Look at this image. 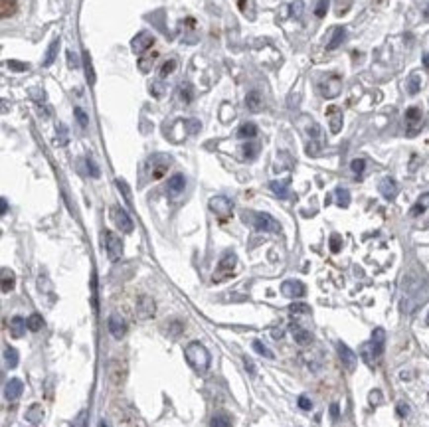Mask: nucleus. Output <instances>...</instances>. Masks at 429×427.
I'll use <instances>...</instances> for the list:
<instances>
[{"label": "nucleus", "mask_w": 429, "mask_h": 427, "mask_svg": "<svg viewBox=\"0 0 429 427\" xmlns=\"http://www.w3.org/2000/svg\"><path fill=\"white\" fill-rule=\"evenodd\" d=\"M184 356H186V362L196 370V372H200V374H204L208 368H210V352L206 350V346L204 344H200V342H190L188 346H186V350H184Z\"/></svg>", "instance_id": "f257e3e1"}, {"label": "nucleus", "mask_w": 429, "mask_h": 427, "mask_svg": "<svg viewBox=\"0 0 429 427\" xmlns=\"http://www.w3.org/2000/svg\"><path fill=\"white\" fill-rule=\"evenodd\" d=\"M243 219L251 221L255 229L259 231H269V233H279L281 231V225L279 221L269 215V214H263V212H243Z\"/></svg>", "instance_id": "f03ea898"}, {"label": "nucleus", "mask_w": 429, "mask_h": 427, "mask_svg": "<svg viewBox=\"0 0 429 427\" xmlns=\"http://www.w3.org/2000/svg\"><path fill=\"white\" fill-rule=\"evenodd\" d=\"M235 265H237V257H235V253H225L221 259H219V263H217V267H215V273H214V277H212V281L214 283H221V281H225V279H229L233 273H235Z\"/></svg>", "instance_id": "7ed1b4c3"}, {"label": "nucleus", "mask_w": 429, "mask_h": 427, "mask_svg": "<svg viewBox=\"0 0 429 427\" xmlns=\"http://www.w3.org/2000/svg\"><path fill=\"white\" fill-rule=\"evenodd\" d=\"M109 215H111V221L121 229V233H132L134 223H132L130 215L127 214V210H123L121 206H113L109 210Z\"/></svg>", "instance_id": "20e7f679"}, {"label": "nucleus", "mask_w": 429, "mask_h": 427, "mask_svg": "<svg viewBox=\"0 0 429 427\" xmlns=\"http://www.w3.org/2000/svg\"><path fill=\"white\" fill-rule=\"evenodd\" d=\"M103 245H105L107 255H109L111 261L121 259V255H123V241H121V237H119L117 233L105 229V231H103Z\"/></svg>", "instance_id": "39448f33"}, {"label": "nucleus", "mask_w": 429, "mask_h": 427, "mask_svg": "<svg viewBox=\"0 0 429 427\" xmlns=\"http://www.w3.org/2000/svg\"><path fill=\"white\" fill-rule=\"evenodd\" d=\"M210 210L212 214H215V217H219L221 221H225L227 217H231V212H233V204L225 198V196H214L210 200Z\"/></svg>", "instance_id": "423d86ee"}, {"label": "nucleus", "mask_w": 429, "mask_h": 427, "mask_svg": "<svg viewBox=\"0 0 429 427\" xmlns=\"http://www.w3.org/2000/svg\"><path fill=\"white\" fill-rule=\"evenodd\" d=\"M107 378H109L115 385L123 384L125 378H127V364H125V360H121V358H111L109 364H107Z\"/></svg>", "instance_id": "0eeeda50"}, {"label": "nucleus", "mask_w": 429, "mask_h": 427, "mask_svg": "<svg viewBox=\"0 0 429 427\" xmlns=\"http://www.w3.org/2000/svg\"><path fill=\"white\" fill-rule=\"evenodd\" d=\"M340 85H342V79L338 73H328L320 83H318V89L324 97H336L340 93Z\"/></svg>", "instance_id": "6e6552de"}, {"label": "nucleus", "mask_w": 429, "mask_h": 427, "mask_svg": "<svg viewBox=\"0 0 429 427\" xmlns=\"http://www.w3.org/2000/svg\"><path fill=\"white\" fill-rule=\"evenodd\" d=\"M154 310H156V304H154V300H152L148 295H140V297L136 299L134 312H136L138 318L146 320V318H150V316L154 314Z\"/></svg>", "instance_id": "1a4fd4ad"}, {"label": "nucleus", "mask_w": 429, "mask_h": 427, "mask_svg": "<svg viewBox=\"0 0 429 427\" xmlns=\"http://www.w3.org/2000/svg\"><path fill=\"white\" fill-rule=\"evenodd\" d=\"M152 43H154V36H152L150 32H138V34L132 38V42H130V49H132L134 53H142V51H146Z\"/></svg>", "instance_id": "9d476101"}, {"label": "nucleus", "mask_w": 429, "mask_h": 427, "mask_svg": "<svg viewBox=\"0 0 429 427\" xmlns=\"http://www.w3.org/2000/svg\"><path fill=\"white\" fill-rule=\"evenodd\" d=\"M281 293H283L285 297H289V299H300V297H304L306 289H304V285H302L300 281L289 279V281H285V283L281 285Z\"/></svg>", "instance_id": "9b49d317"}, {"label": "nucleus", "mask_w": 429, "mask_h": 427, "mask_svg": "<svg viewBox=\"0 0 429 427\" xmlns=\"http://www.w3.org/2000/svg\"><path fill=\"white\" fill-rule=\"evenodd\" d=\"M405 123H407V134H415L421 127V109L409 107L405 111Z\"/></svg>", "instance_id": "f8f14e48"}, {"label": "nucleus", "mask_w": 429, "mask_h": 427, "mask_svg": "<svg viewBox=\"0 0 429 427\" xmlns=\"http://www.w3.org/2000/svg\"><path fill=\"white\" fill-rule=\"evenodd\" d=\"M326 117H328V125H330V132H340L342 128V111L336 105H330L326 109Z\"/></svg>", "instance_id": "ddd939ff"}, {"label": "nucleus", "mask_w": 429, "mask_h": 427, "mask_svg": "<svg viewBox=\"0 0 429 427\" xmlns=\"http://www.w3.org/2000/svg\"><path fill=\"white\" fill-rule=\"evenodd\" d=\"M378 188H380V192H382V196H384L386 200H393V198L397 196V184H395V180L389 178V176L382 178Z\"/></svg>", "instance_id": "4468645a"}, {"label": "nucleus", "mask_w": 429, "mask_h": 427, "mask_svg": "<svg viewBox=\"0 0 429 427\" xmlns=\"http://www.w3.org/2000/svg\"><path fill=\"white\" fill-rule=\"evenodd\" d=\"M22 389H24L22 382L18 378H12V380H8V384L4 387V395H6L8 401H14V399H18L22 395Z\"/></svg>", "instance_id": "2eb2a0df"}, {"label": "nucleus", "mask_w": 429, "mask_h": 427, "mask_svg": "<svg viewBox=\"0 0 429 427\" xmlns=\"http://www.w3.org/2000/svg\"><path fill=\"white\" fill-rule=\"evenodd\" d=\"M109 332L115 336V338H123L125 332H127V324H125V318H121L119 314H113L109 318Z\"/></svg>", "instance_id": "dca6fc26"}, {"label": "nucleus", "mask_w": 429, "mask_h": 427, "mask_svg": "<svg viewBox=\"0 0 429 427\" xmlns=\"http://www.w3.org/2000/svg\"><path fill=\"white\" fill-rule=\"evenodd\" d=\"M184 188H186V178H184V174H174V176L168 178V184H166L168 194L176 196V194L184 192Z\"/></svg>", "instance_id": "f3484780"}, {"label": "nucleus", "mask_w": 429, "mask_h": 427, "mask_svg": "<svg viewBox=\"0 0 429 427\" xmlns=\"http://www.w3.org/2000/svg\"><path fill=\"white\" fill-rule=\"evenodd\" d=\"M338 356H340V360H342V364L348 368V370H354L356 368V354L346 346V344H338Z\"/></svg>", "instance_id": "a211bd4d"}, {"label": "nucleus", "mask_w": 429, "mask_h": 427, "mask_svg": "<svg viewBox=\"0 0 429 427\" xmlns=\"http://www.w3.org/2000/svg\"><path fill=\"white\" fill-rule=\"evenodd\" d=\"M291 332H293L295 342L300 344V346H308V344L312 342V334H310L306 328H300L299 324H293V326H291Z\"/></svg>", "instance_id": "6ab92c4d"}, {"label": "nucleus", "mask_w": 429, "mask_h": 427, "mask_svg": "<svg viewBox=\"0 0 429 427\" xmlns=\"http://www.w3.org/2000/svg\"><path fill=\"white\" fill-rule=\"evenodd\" d=\"M26 328H28V320H24L22 316H12L10 318V332H12V336L20 338L26 332Z\"/></svg>", "instance_id": "aec40b11"}, {"label": "nucleus", "mask_w": 429, "mask_h": 427, "mask_svg": "<svg viewBox=\"0 0 429 427\" xmlns=\"http://www.w3.org/2000/svg\"><path fill=\"white\" fill-rule=\"evenodd\" d=\"M18 12V0H0V14L2 18H10Z\"/></svg>", "instance_id": "412c9836"}, {"label": "nucleus", "mask_w": 429, "mask_h": 427, "mask_svg": "<svg viewBox=\"0 0 429 427\" xmlns=\"http://www.w3.org/2000/svg\"><path fill=\"white\" fill-rule=\"evenodd\" d=\"M344 38H346V30H344L342 26H336L334 32H332V38H330V42H328V49H336V47L344 42Z\"/></svg>", "instance_id": "4be33fe9"}, {"label": "nucleus", "mask_w": 429, "mask_h": 427, "mask_svg": "<svg viewBox=\"0 0 429 427\" xmlns=\"http://www.w3.org/2000/svg\"><path fill=\"white\" fill-rule=\"evenodd\" d=\"M57 51H59V38H55V40L49 43L47 51H45V57H43V65H45V67H47V65H51V63L55 61V57H57Z\"/></svg>", "instance_id": "5701e85b"}, {"label": "nucleus", "mask_w": 429, "mask_h": 427, "mask_svg": "<svg viewBox=\"0 0 429 427\" xmlns=\"http://www.w3.org/2000/svg\"><path fill=\"white\" fill-rule=\"evenodd\" d=\"M245 107L249 111H259L261 109V95L259 91H249L247 97H245Z\"/></svg>", "instance_id": "b1692460"}, {"label": "nucleus", "mask_w": 429, "mask_h": 427, "mask_svg": "<svg viewBox=\"0 0 429 427\" xmlns=\"http://www.w3.org/2000/svg\"><path fill=\"white\" fill-rule=\"evenodd\" d=\"M42 417H43V409H42L40 403H34V405L28 407V411H26V419H28V421H32V423H40Z\"/></svg>", "instance_id": "393cba45"}, {"label": "nucleus", "mask_w": 429, "mask_h": 427, "mask_svg": "<svg viewBox=\"0 0 429 427\" xmlns=\"http://www.w3.org/2000/svg\"><path fill=\"white\" fill-rule=\"evenodd\" d=\"M210 427H231V417L227 413H215L210 419Z\"/></svg>", "instance_id": "a878e982"}, {"label": "nucleus", "mask_w": 429, "mask_h": 427, "mask_svg": "<svg viewBox=\"0 0 429 427\" xmlns=\"http://www.w3.org/2000/svg\"><path fill=\"white\" fill-rule=\"evenodd\" d=\"M83 67H85V75H87L89 85H93L95 83V71H93V63H91L89 51H83Z\"/></svg>", "instance_id": "bb28decb"}, {"label": "nucleus", "mask_w": 429, "mask_h": 427, "mask_svg": "<svg viewBox=\"0 0 429 427\" xmlns=\"http://www.w3.org/2000/svg\"><path fill=\"white\" fill-rule=\"evenodd\" d=\"M255 134H257L255 123H243V125L239 127V130H237V136H239V138H253Z\"/></svg>", "instance_id": "cd10ccee"}, {"label": "nucleus", "mask_w": 429, "mask_h": 427, "mask_svg": "<svg viewBox=\"0 0 429 427\" xmlns=\"http://www.w3.org/2000/svg\"><path fill=\"white\" fill-rule=\"evenodd\" d=\"M156 57H158L156 51H154V53H148V55H144V57H140V59H138V69H140L142 73H148V71L152 69V63H154Z\"/></svg>", "instance_id": "c85d7f7f"}, {"label": "nucleus", "mask_w": 429, "mask_h": 427, "mask_svg": "<svg viewBox=\"0 0 429 427\" xmlns=\"http://www.w3.org/2000/svg\"><path fill=\"white\" fill-rule=\"evenodd\" d=\"M269 188H271L273 194L279 196V198H287V196H289V186H287V182H277V180H273V182L269 184Z\"/></svg>", "instance_id": "c756f323"}, {"label": "nucleus", "mask_w": 429, "mask_h": 427, "mask_svg": "<svg viewBox=\"0 0 429 427\" xmlns=\"http://www.w3.org/2000/svg\"><path fill=\"white\" fill-rule=\"evenodd\" d=\"M14 289V273L10 269H2V293Z\"/></svg>", "instance_id": "7c9ffc66"}, {"label": "nucleus", "mask_w": 429, "mask_h": 427, "mask_svg": "<svg viewBox=\"0 0 429 427\" xmlns=\"http://www.w3.org/2000/svg\"><path fill=\"white\" fill-rule=\"evenodd\" d=\"M4 360H6V364H8L10 368H16V366H18V360H20L18 350L12 348V346H6V350H4Z\"/></svg>", "instance_id": "2f4dec72"}, {"label": "nucleus", "mask_w": 429, "mask_h": 427, "mask_svg": "<svg viewBox=\"0 0 429 427\" xmlns=\"http://www.w3.org/2000/svg\"><path fill=\"white\" fill-rule=\"evenodd\" d=\"M289 312L293 316H300V314H310V306L306 302H293L289 306Z\"/></svg>", "instance_id": "473e14b6"}, {"label": "nucleus", "mask_w": 429, "mask_h": 427, "mask_svg": "<svg viewBox=\"0 0 429 427\" xmlns=\"http://www.w3.org/2000/svg\"><path fill=\"white\" fill-rule=\"evenodd\" d=\"M427 206H429V194H423V196L415 202V206L411 208V215H419V214H423Z\"/></svg>", "instance_id": "72a5a7b5"}, {"label": "nucleus", "mask_w": 429, "mask_h": 427, "mask_svg": "<svg viewBox=\"0 0 429 427\" xmlns=\"http://www.w3.org/2000/svg\"><path fill=\"white\" fill-rule=\"evenodd\" d=\"M180 99H182L184 103H190V101L194 99V87H192L190 83H182V85H180Z\"/></svg>", "instance_id": "f704fd0d"}, {"label": "nucleus", "mask_w": 429, "mask_h": 427, "mask_svg": "<svg viewBox=\"0 0 429 427\" xmlns=\"http://www.w3.org/2000/svg\"><path fill=\"white\" fill-rule=\"evenodd\" d=\"M257 154H259V144H257V142H247V144H243V156H245L247 160H253Z\"/></svg>", "instance_id": "c9c22d12"}, {"label": "nucleus", "mask_w": 429, "mask_h": 427, "mask_svg": "<svg viewBox=\"0 0 429 427\" xmlns=\"http://www.w3.org/2000/svg\"><path fill=\"white\" fill-rule=\"evenodd\" d=\"M115 184H117V188L121 190V194H123V198H125V202L130 206L132 204V198H130V190H129V186H127V182L123 180V178H117L115 180Z\"/></svg>", "instance_id": "e433bc0d"}, {"label": "nucleus", "mask_w": 429, "mask_h": 427, "mask_svg": "<svg viewBox=\"0 0 429 427\" xmlns=\"http://www.w3.org/2000/svg\"><path fill=\"white\" fill-rule=\"evenodd\" d=\"M419 85H421V77H419L417 73H411L409 79H407V91H409L411 95H415V93L419 91Z\"/></svg>", "instance_id": "4c0bfd02"}, {"label": "nucleus", "mask_w": 429, "mask_h": 427, "mask_svg": "<svg viewBox=\"0 0 429 427\" xmlns=\"http://www.w3.org/2000/svg\"><path fill=\"white\" fill-rule=\"evenodd\" d=\"M28 320V330H32V332H36V330H40L42 326H43V320H42V316L38 314V312H34L30 318H26Z\"/></svg>", "instance_id": "58836bf2"}, {"label": "nucleus", "mask_w": 429, "mask_h": 427, "mask_svg": "<svg viewBox=\"0 0 429 427\" xmlns=\"http://www.w3.org/2000/svg\"><path fill=\"white\" fill-rule=\"evenodd\" d=\"M336 202H338L340 208H346V206L350 204V194H348V190L338 188V190H336Z\"/></svg>", "instance_id": "ea45409f"}, {"label": "nucleus", "mask_w": 429, "mask_h": 427, "mask_svg": "<svg viewBox=\"0 0 429 427\" xmlns=\"http://www.w3.org/2000/svg\"><path fill=\"white\" fill-rule=\"evenodd\" d=\"M253 348H255L257 354H261V356H265V358H273V352H271L261 340H253Z\"/></svg>", "instance_id": "a19ab883"}, {"label": "nucleus", "mask_w": 429, "mask_h": 427, "mask_svg": "<svg viewBox=\"0 0 429 427\" xmlns=\"http://www.w3.org/2000/svg\"><path fill=\"white\" fill-rule=\"evenodd\" d=\"M174 69H176V59H168V61H164V65L160 67V77H162V79L168 77Z\"/></svg>", "instance_id": "79ce46f5"}, {"label": "nucleus", "mask_w": 429, "mask_h": 427, "mask_svg": "<svg viewBox=\"0 0 429 427\" xmlns=\"http://www.w3.org/2000/svg\"><path fill=\"white\" fill-rule=\"evenodd\" d=\"M91 304H93V310L97 312V275L91 273Z\"/></svg>", "instance_id": "37998d69"}, {"label": "nucleus", "mask_w": 429, "mask_h": 427, "mask_svg": "<svg viewBox=\"0 0 429 427\" xmlns=\"http://www.w3.org/2000/svg\"><path fill=\"white\" fill-rule=\"evenodd\" d=\"M350 168H352V172L354 174H362L364 172V168H366V162H364V158H354L352 162H350Z\"/></svg>", "instance_id": "c03bdc74"}, {"label": "nucleus", "mask_w": 429, "mask_h": 427, "mask_svg": "<svg viewBox=\"0 0 429 427\" xmlns=\"http://www.w3.org/2000/svg\"><path fill=\"white\" fill-rule=\"evenodd\" d=\"M73 113H75V117H77L79 125H81L83 128H87V125H89V117L83 113V109H81V107H75V109H73Z\"/></svg>", "instance_id": "a18cd8bd"}, {"label": "nucleus", "mask_w": 429, "mask_h": 427, "mask_svg": "<svg viewBox=\"0 0 429 427\" xmlns=\"http://www.w3.org/2000/svg\"><path fill=\"white\" fill-rule=\"evenodd\" d=\"M85 164H87V170H89V174L93 176V178H99V166L95 164V160L91 158V156H87V160H85Z\"/></svg>", "instance_id": "49530a36"}, {"label": "nucleus", "mask_w": 429, "mask_h": 427, "mask_svg": "<svg viewBox=\"0 0 429 427\" xmlns=\"http://www.w3.org/2000/svg\"><path fill=\"white\" fill-rule=\"evenodd\" d=\"M340 247H342V239H340V235H336V233H334V235L330 237V249H332L334 253H338V251H340Z\"/></svg>", "instance_id": "de8ad7c7"}, {"label": "nucleus", "mask_w": 429, "mask_h": 427, "mask_svg": "<svg viewBox=\"0 0 429 427\" xmlns=\"http://www.w3.org/2000/svg\"><path fill=\"white\" fill-rule=\"evenodd\" d=\"M326 10H328V0H320L318 6H316V10H314V14H316L318 18H322V16L326 14Z\"/></svg>", "instance_id": "09e8293b"}, {"label": "nucleus", "mask_w": 429, "mask_h": 427, "mask_svg": "<svg viewBox=\"0 0 429 427\" xmlns=\"http://www.w3.org/2000/svg\"><path fill=\"white\" fill-rule=\"evenodd\" d=\"M85 417H87V413H85V411H79V415L73 419V425H71V427H85Z\"/></svg>", "instance_id": "8fccbe9b"}, {"label": "nucleus", "mask_w": 429, "mask_h": 427, "mask_svg": "<svg viewBox=\"0 0 429 427\" xmlns=\"http://www.w3.org/2000/svg\"><path fill=\"white\" fill-rule=\"evenodd\" d=\"M67 65L73 67V69L79 67V59H77V55H75L73 51H67Z\"/></svg>", "instance_id": "3c124183"}, {"label": "nucleus", "mask_w": 429, "mask_h": 427, "mask_svg": "<svg viewBox=\"0 0 429 427\" xmlns=\"http://www.w3.org/2000/svg\"><path fill=\"white\" fill-rule=\"evenodd\" d=\"M302 8H304V4H302L300 0H297V2H293V4H291V10H293V14H295V16H300Z\"/></svg>", "instance_id": "603ef678"}, {"label": "nucleus", "mask_w": 429, "mask_h": 427, "mask_svg": "<svg viewBox=\"0 0 429 427\" xmlns=\"http://www.w3.org/2000/svg\"><path fill=\"white\" fill-rule=\"evenodd\" d=\"M67 142V130H65V127L63 125H59V140H57V144L59 146H63Z\"/></svg>", "instance_id": "864d4df0"}, {"label": "nucleus", "mask_w": 429, "mask_h": 427, "mask_svg": "<svg viewBox=\"0 0 429 427\" xmlns=\"http://www.w3.org/2000/svg\"><path fill=\"white\" fill-rule=\"evenodd\" d=\"M299 407H300V409H310L312 403H310V399H308L306 395H300V397H299Z\"/></svg>", "instance_id": "5fc2aeb1"}, {"label": "nucleus", "mask_w": 429, "mask_h": 427, "mask_svg": "<svg viewBox=\"0 0 429 427\" xmlns=\"http://www.w3.org/2000/svg\"><path fill=\"white\" fill-rule=\"evenodd\" d=\"M243 364H245V370H247V372L253 376V374H255V364H253V360L245 356V358H243Z\"/></svg>", "instance_id": "6e6d98bb"}, {"label": "nucleus", "mask_w": 429, "mask_h": 427, "mask_svg": "<svg viewBox=\"0 0 429 427\" xmlns=\"http://www.w3.org/2000/svg\"><path fill=\"white\" fill-rule=\"evenodd\" d=\"M150 93H152L154 97H160V95H162V83H152V85H150Z\"/></svg>", "instance_id": "4d7b16f0"}, {"label": "nucleus", "mask_w": 429, "mask_h": 427, "mask_svg": "<svg viewBox=\"0 0 429 427\" xmlns=\"http://www.w3.org/2000/svg\"><path fill=\"white\" fill-rule=\"evenodd\" d=\"M380 399H382V393H380L378 389H374V391H370V403H372V405H376V403H380Z\"/></svg>", "instance_id": "13d9d810"}, {"label": "nucleus", "mask_w": 429, "mask_h": 427, "mask_svg": "<svg viewBox=\"0 0 429 427\" xmlns=\"http://www.w3.org/2000/svg\"><path fill=\"white\" fill-rule=\"evenodd\" d=\"M8 65H10V69H28V63H18L14 59H10Z\"/></svg>", "instance_id": "bf43d9fd"}, {"label": "nucleus", "mask_w": 429, "mask_h": 427, "mask_svg": "<svg viewBox=\"0 0 429 427\" xmlns=\"http://www.w3.org/2000/svg\"><path fill=\"white\" fill-rule=\"evenodd\" d=\"M397 413H399L401 417H405V415L409 413V407H407L405 403H397Z\"/></svg>", "instance_id": "052dcab7"}, {"label": "nucleus", "mask_w": 429, "mask_h": 427, "mask_svg": "<svg viewBox=\"0 0 429 427\" xmlns=\"http://www.w3.org/2000/svg\"><path fill=\"white\" fill-rule=\"evenodd\" d=\"M330 413H332L334 419L338 417V403H332V405H330Z\"/></svg>", "instance_id": "680f3d73"}, {"label": "nucleus", "mask_w": 429, "mask_h": 427, "mask_svg": "<svg viewBox=\"0 0 429 427\" xmlns=\"http://www.w3.org/2000/svg\"><path fill=\"white\" fill-rule=\"evenodd\" d=\"M0 202H2V210H0V212H2V215H4V214L8 212V202H6V198H2Z\"/></svg>", "instance_id": "e2e57ef3"}, {"label": "nucleus", "mask_w": 429, "mask_h": 427, "mask_svg": "<svg viewBox=\"0 0 429 427\" xmlns=\"http://www.w3.org/2000/svg\"><path fill=\"white\" fill-rule=\"evenodd\" d=\"M423 65H425V69H429V53L423 55Z\"/></svg>", "instance_id": "0e129e2a"}, {"label": "nucleus", "mask_w": 429, "mask_h": 427, "mask_svg": "<svg viewBox=\"0 0 429 427\" xmlns=\"http://www.w3.org/2000/svg\"><path fill=\"white\" fill-rule=\"evenodd\" d=\"M271 336H273L275 340H279V338H281L283 334H281V330H273V334H271Z\"/></svg>", "instance_id": "69168bd1"}, {"label": "nucleus", "mask_w": 429, "mask_h": 427, "mask_svg": "<svg viewBox=\"0 0 429 427\" xmlns=\"http://www.w3.org/2000/svg\"><path fill=\"white\" fill-rule=\"evenodd\" d=\"M99 427H109V425H107L105 421H99Z\"/></svg>", "instance_id": "338daca9"}, {"label": "nucleus", "mask_w": 429, "mask_h": 427, "mask_svg": "<svg viewBox=\"0 0 429 427\" xmlns=\"http://www.w3.org/2000/svg\"><path fill=\"white\" fill-rule=\"evenodd\" d=\"M427 324H429V312H427Z\"/></svg>", "instance_id": "774afa93"}]
</instances>
